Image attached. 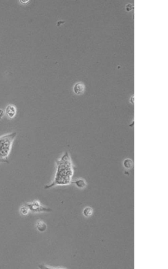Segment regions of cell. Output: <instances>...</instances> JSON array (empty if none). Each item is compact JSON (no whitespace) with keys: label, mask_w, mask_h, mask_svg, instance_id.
Masks as SVG:
<instances>
[{"label":"cell","mask_w":168,"mask_h":269,"mask_svg":"<svg viewBox=\"0 0 168 269\" xmlns=\"http://www.w3.org/2000/svg\"><path fill=\"white\" fill-rule=\"evenodd\" d=\"M74 173L73 164L71 156L65 152L56 162V170L54 179L51 184L47 185L45 189H48L56 186L69 185L72 183Z\"/></svg>","instance_id":"obj_1"},{"label":"cell","mask_w":168,"mask_h":269,"mask_svg":"<svg viewBox=\"0 0 168 269\" xmlns=\"http://www.w3.org/2000/svg\"><path fill=\"white\" fill-rule=\"evenodd\" d=\"M16 136L15 132L0 136V164L9 163L8 158Z\"/></svg>","instance_id":"obj_2"},{"label":"cell","mask_w":168,"mask_h":269,"mask_svg":"<svg viewBox=\"0 0 168 269\" xmlns=\"http://www.w3.org/2000/svg\"><path fill=\"white\" fill-rule=\"evenodd\" d=\"M27 206L28 207L29 210H30L31 211L36 212L42 211L50 212L52 211L51 209L46 208L41 206L38 201H35L30 204H27Z\"/></svg>","instance_id":"obj_3"},{"label":"cell","mask_w":168,"mask_h":269,"mask_svg":"<svg viewBox=\"0 0 168 269\" xmlns=\"http://www.w3.org/2000/svg\"><path fill=\"white\" fill-rule=\"evenodd\" d=\"M6 113L10 118H13L16 113V109L13 105L10 104L8 106L6 109Z\"/></svg>","instance_id":"obj_4"},{"label":"cell","mask_w":168,"mask_h":269,"mask_svg":"<svg viewBox=\"0 0 168 269\" xmlns=\"http://www.w3.org/2000/svg\"><path fill=\"white\" fill-rule=\"evenodd\" d=\"M37 229L39 232H45L47 228L46 224L42 221L38 222L37 224Z\"/></svg>","instance_id":"obj_5"},{"label":"cell","mask_w":168,"mask_h":269,"mask_svg":"<svg viewBox=\"0 0 168 269\" xmlns=\"http://www.w3.org/2000/svg\"><path fill=\"white\" fill-rule=\"evenodd\" d=\"M123 166L125 168L130 169L133 168V162L132 160L129 158L126 159L123 162Z\"/></svg>","instance_id":"obj_6"},{"label":"cell","mask_w":168,"mask_h":269,"mask_svg":"<svg viewBox=\"0 0 168 269\" xmlns=\"http://www.w3.org/2000/svg\"><path fill=\"white\" fill-rule=\"evenodd\" d=\"M73 183L80 188H83L86 186V183L84 180L79 179L74 182Z\"/></svg>","instance_id":"obj_7"},{"label":"cell","mask_w":168,"mask_h":269,"mask_svg":"<svg viewBox=\"0 0 168 269\" xmlns=\"http://www.w3.org/2000/svg\"><path fill=\"white\" fill-rule=\"evenodd\" d=\"M83 213L85 216L90 217L92 214L93 210L90 207H87L84 210Z\"/></svg>","instance_id":"obj_8"},{"label":"cell","mask_w":168,"mask_h":269,"mask_svg":"<svg viewBox=\"0 0 168 269\" xmlns=\"http://www.w3.org/2000/svg\"><path fill=\"white\" fill-rule=\"evenodd\" d=\"M29 209L27 206H23L21 208V212L23 215H26L29 212Z\"/></svg>","instance_id":"obj_9"},{"label":"cell","mask_w":168,"mask_h":269,"mask_svg":"<svg viewBox=\"0 0 168 269\" xmlns=\"http://www.w3.org/2000/svg\"><path fill=\"white\" fill-rule=\"evenodd\" d=\"M3 111L1 109H0V119H1V118H3Z\"/></svg>","instance_id":"obj_10"}]
</instances>
